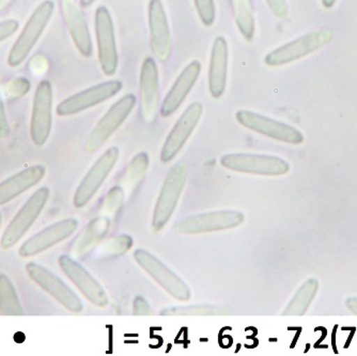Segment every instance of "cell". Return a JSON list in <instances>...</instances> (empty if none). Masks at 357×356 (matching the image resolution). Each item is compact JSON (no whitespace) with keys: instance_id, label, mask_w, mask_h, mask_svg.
Segmentation results:
<instances>
[{"instance_id":"6da1fadb","label":"cell","mask_w":357,"mask_h":356,"mask_svg":"<svg viewBox=\"0 0 357 356\" xmlns=\"http://www.w3.org/2000/svg\"><path fill=\"white\" fill-rule=\"evenodd\" d=\"M55 11L53 0H44L35 11L32 12L27 23L24 26L21 35L16 39L8 56V64L11 68H17L27 59L36 44L43 35L46 26L51 21Z\"/></svg>"},{"instance_id":"7a4b0ae2","label":"cell","mask_w":357,"mask_h":356,"mask_svg":"<svg viewBox=\"0 0 357 356\" xmlns=\"http://www.w3.org/2000/svg\"><path fill=\"white\" fill-rule=\"evenodd\" d=\"M188 180V168L185 165L178 163L168 172L164 180L160 195L154 208L152 226L154 230L160 231L169 222L181 197Z\"/></svg>"},{"instance_id":"3957f363","label":"cell","mask_w":357,"mask_h":356,"mask_svg":"<svg viewBox=\"0 0 357 356\" xmlns=\"http://www.w3.org/2000/svg\"><path fill=\"white\" fill-rule=\"evenodd\" d=\"M136 102L137 98L133 94H126L117 101L94 126L86 140L84 150L87 154H92L99 150L126 121L133 108L135 107Z\"/></svg>"},{"instance_id":"277c9868","label":"cell","mask_w":357,"mask_h":356,"mask_svg":"<svg viewBox=\"0 0 357 356\" xmlns=\"http://www.w3.org/2000/svg\"><path fill=\"white\" fill-rule=\"evenodd\" d=\"M333 34L330 30H320L302 36L276 48L264 58L268 66H280L302 59L331 43Z\"/></svg>"},{"instance_id":"5b68a950","label":"cell","mask_w":357,"mask_h":356,"mask_svg":"<svg viewBox=\"0 0 357 356\" xmlns=\"http://www.w3.org/2000/svg\"><path fill=\"white\" fill-rule=\"evenodd\" d=\"M220 165L232 172L258 176H282L290 170V165L282 158L264 154H229L220 158Z\"/></svg>"},{"instance_id":"8992f818","label":"cell","mask_w":357,"mask_h":356,"mask_svg":"<svg viewBox=\"0 0 357 356\" xmlns=\"http://www.w3.org/2000/svg\"><path fill=\"white\" fill-rule=\"evenodd\" d=\"M244 215L238 211L222 210L202 213L178 219L174 230L180 235H199L236 228L244 222Z\"/></svg>"},{"instance_id":"52a82bcc","label":"cell","mask_w":357,"mask_h":356,"mask_svg":"<svg viewBox=\"0 0 357 356\" xmlns=\"http://www.w3.org/2000/svg\"><path fill=\"white\" fill-rule=\"evenodd\" d=\"M96 37L100 66L106 76L115 75L119 66L115 28L109 10L100 6L96 11Z\"/></svg>"},{"instance_id":"ba28073f","label":"cell","mask_w":357,"mask_h":356,"mask_svg":"<svg viewBox=\"0 0 357 356\" xmlns=\"http://www.w3.org/2000/svg\"><path fill=\"white\" fill-rule=\"evenodd\" d=\"M53 124V86L50 80H41L38 84L32 104L30 120V136L36 146L46 144Z\"/></svg>"},{"instance_id":"9c48e42d","label":"cell","mask_w":357,"mask_h":356,"mask_svg":"<svg viewBox=\"0 0 357 356\" xmlns=\"http://www.w3.org/2000/svg\"><path fill=\"white\" fill-rule=\"evenodd\" d=\"M50 194H51L50 190L44 186V188L36 191L29 197L25 205L22 207L21 210L12 219L11 223L6 228L5 232L1 237L0 245L3 249H9L13 247L29 230L30 227L33 225L36 219L39 217V215L43 211Z\"/></svg>"},{"instance_id":"30bf717a","label":"cell","mask_w":357,"mask_h":356,"mask_svg":"<svg viewBox=\"0 0 357 356\" xmlns=\"http://www.w3.org/2000/svg\"><path fill=\"white\" fill-rule=\"evenodd\" d=\"M122 86L123 84L118 80L96 84L60 102L56 107V112L58 116L67 117L85 112L119 94Z\"/></svg>"},{"instance_id":"8fae6325","label":"cell","mask_w":357,"mask_h":356,"mask_svg":"<svg viewBox=\"0 0 357 356\" xmlns=\"http://www.w3.org/2000/svg\"><path fill=\"white\" fill-rule=\"evenodd\" d=\"M134 258L140 267L174 299L182 302L190 299V290L188 285L149 251L142 249H137L134 253Z\"/></svg>"},{"instance_id":"7c38bea8","label":"cell","mask_w":357,"mask_h":356,"mask_svg":"<svg viewBox=\"0 0 357 356\" xmlns=\"http://www.w3.org/2000/svg\"><path fill=\"white\" fill-rule=\"evenodd\" d=\"M119 149L112 147L98 158L89 172L84 177L74 194L73 205L76 208H83L93 198L100 190L119 158Z\"/></svg>"},{"instance_id":"4fadbf2b","label":"cell","mask_w":357,"mask_h":356,"mask_svg":"<svg viewBox=\"0 0 357 356\" xmlns=\"http://www.w3.org/2000/svg\"><path fill=\"white\" fill-rule=\"evenodd\" d=\"M236 119L244 128L273 140L291 144H300L304 140L302 133L294 126L250 110H238Z\"/></svg>"},{"instance_id":"5bb4252c","label":"cell","mask_w":357,"mask_h":356,"mask_svg":"<svg viewBox=\"0 0 357 356\" xmlns=\"http://www.w3.org/2000/svg\"><path fill=\"white\" fill-rule=\"evenodd\" d=\"M26 272L28 276L35 281L45 292L53 297L58 303L61 304L64 309L72 313H80L83 311L84 305L77 295L70 289L57 275L54 274L50 269L35 262L26 265Z\"/></svg>"},{"instance_id":"9a60e30c","label":"cell","mask_w":357,"mask_h":356,"mask_svg":"<svg viewBox=\"0 0 357 356\" xmlns=\"http://www.w3.org/2000/svg\"><path fill=\"white\" fill-rule=\"evenodd\" d=\"M202 114L204 105L202 102H194L184 110L166 138L165 144L160 151V162L167 164L178 156L195 128H197Z\"/></svg>"},{"instance_id":"2e32d148","label":"cell","mask_w":357,"mask_h":356,"mask_svg":"<svg viewBox=\"0 0 357 356\" xmlns=\"http://www.w3.org/2000/svg\"><path fill=\"white\" fill-rule=\"evenodd\" d=\"M78 227V222L74 218L63 219L48 226L47 228L29 237L20 249V256L23 258L36 256L42 251L55 246L68 237H71Z\"/></svg>"},{"instance_id":"e0dca14e","label":"cell","mask_w":357,"mask_h":356,"mask_svg":"<svg viewBox=\"0 0 357 356\" xmlns=\"http://www.w3.org/2000/svg\"><path fill=\"white\" fill-rule=\"evenodd\" d=\"M58 263L62 272L87 297L88 301L91 302L96 306L105 307L107 305L108 297L103 288L83 265H80L67 255H62Z\"/></svg>"},{"instance_id":"ac0fdd59","label":"cell","mask_w":357,"mask_h":356,"mask_svg":"<svg viewBox=\"0 0 357 356\" xmlns=\"http://www.w3.org/2000/svg\"><path fill=\"white\" fill-rule=\"evenodd\" d=\"M148 14L152 52L160 62H166L172 55V35L163 3L150 0Z\"/></svg>"},{"instance_id":"d6986e66","label":"cell","mask_w":357,"mask_h":356,"mask_svg":"<svg viewBox=\"0 0 357 356\" xmlns=\"http://www.w3.org/2000/svg\"><path fill=\"white\" fill-rule=\"evenodd\" d=\"M140 114L144 121L152 122L160 103V75L153 58L142 62L140 70Z\"/></svg>"},{"instance_id":"ffe728a7","label":"cell","mask_w":357,"mask_h":356,"mask_svg":"<svg viewBox=\"0 0 357 356\" xmlns=\"http://www.w3.org/2000/svg\"><path fill=\"white\" fill-rule=\"evenodd\" d=\"M62 17L70 36L80 55L88 58L92 55V40L83 9L76 0H60Z\"/></svg>"},{"instance_id":"44dd1931","label":"cell","mask_w":357,"mask_h":356,"mask_svg":"<svg viewBox=\"0 0 357 356\" xmlns=\"http://www.w3.org/2000/svg\"><path fill=\"white\" fill-rule=\"evenodd\" d=\"M200 72H202V64L198 60H194L186 66L164 98L160 107V116L167 118L181 107L184 101L190 94V90L197 82Z\"/></svg>"},{"instance_id":"7402d4cb","label":"cell","mask_w":357,"mask_h":356,"mask_svg":"<svg viewBox=\"0 0 357 356\" xmlns=\"http://www.w3.org/2000/svg\"><path fill=\"white\" fill-rule=\"evenodd\" d=\"M229 64V48L224 37H218L211 50L210 66H208V90L212 98H218L224 96L228 77Z\"/></svg>"},{"instance_id":"603a6c76","label":"cell","mask_w":357,"mask_h":356,"mask_svg":"<svg viewBox=\"0 0 357 356\" xmlns=\"http://www.w3.org/2000/svg\"><path fill=\"white\" fill-rule=\"evenodd\" d=\"M43 165L27 167L21 172L0 183V206L13 200L16 197L33 188L45 176Z\"/></svg>"},{"instance_id":"cb8c5ba5","label":"cell","mask_w":357,"mask_h":356,"mask_svg":"<svg viewBox=\"0 0 357 356\" xmlns=\"http://www.w3.org/2000/svg\"><path fill=\"white\" fill-rule=\"evenodd\" d=\"M234 21L241 35L248 41H252L255 36L256 23L250 0H231Z\"/></svg>"},{"instance_id":"d4e9b609","label":"cell","mask_w":357,"mask_h":356,"mask_svg":"<svg viewBox=\"0 0 357 356\" xmlns=\"http://www.w3.org/2000/svg\"><path fill=\"white\" fill-rule=\"evenodd\" d=\"M0 313L3 316L23 315L15 288L6 274H0Z\"/></svg>"},{"instance_id":"484cf974","label":"cell","mask_w":357,"mask_h":356,"mask_svg":"<svg viewBox=\"0 0 357 356\" xmlns=\"http://www.w3.org/2000/svg\"><path fill=\"white\" fill-rule=\"evenodd\" d=\"M230 311L225 307L208 305V304H198L190 306L169 307L160 311L162 316H226Z\"/></svg>"},{"instance_id":"4316f807","label":"cell","mask_w":357,"mask_h":356,"mask_svg":"<svg viewBox=\"0 0 357 356\" xmlns=\"http://www.w3.org/2000/svg\"><path fill=\"white\" fill-rule=\"evenodd\" d=\"M109 226V219L107 217H99V218L92 221L89 226L87 227V229L84 230L82 237H80L79 244H78L77 249L82 251L89 249V247H91L92 245L96 244V242H99L101 239H103Z\"/></svg>"},{"instance_id":"83f0119b","label":"cell","mask_w":357,"mask_h":356,"mask_svg":"<svg viewBox=\"0 0 357 356\" xmlns=\"http://www.w3.org/2000/svg\"><path fill=\"white\" fill-rule=\"evenodd\" d=\"M149 167V156L146 152H140L131 161L122 182L126 188H132L137 185L144 178Z\"/></svg>"},{"instance_id":"f1b7e54d","label":"cell","mask_w":357,"mask_h":356,"mask_svg":"<svg viewBox=\"0 0 357 356\" xmlns=\"http://www.w3.org/2000/svg\"><path fill=\"white\" fill-rule=\"evenodd\" d=\"M200 21L204 26L210 27L215 22V3L214 0H194Z\"/></svg>"},{"instance_id":"f546056e","label":"cell","mask_w":357,"mask_h":356,"mask_svg":"<svg viewBox=\"0 0 357 356\" xmlns=\"http://www.w3.org/2000/svg\"><path fill=\"white\" fill-rule=\"evenodd\" d=\"M123 197L124 193L121 188H119V186L112 188V191H109L108 194L106 195L105 208L110 212L118 210V208L121 206L122 201H123Z\"/></svg>"},{"instance_id":"4dcf8cb0","label":"cell","mask_w":357,"mask_h":356,"mask_svg":"<svg viewBox=\"0 0 357 356\" xmlns=\"http://www.w3.org/2000/svg\"><path fill=\"white\" fill-rule=\"evenodd\" d=\"M132 244H133V241H132L131 237L120 235V237L112 239L110 242V253L115 251L116 255H121L131 249Z\"/></svg>"},{"instance_id":"1f68e13d","label":"cell","mask_w":357,"mask_h":356,"mask_svg":"<svg viewBox=\"0 0 357 356\" xmlns=\"http://www.w3.org/2000/svg\"><path fill=\"white\" fill-rule=\"evenodd\" d=\"M20 28L19 21L14 19L0 22V43L11 38Z\"/></svg>"},{"instance_id":"d6a6232c","label":"cell","mask_w":357,"mask_h":356,"mask_svg":"<svg viewBox=\"0 0 357 356\" xmlns=\"http://www.w3.org/2000/svg\"><path fill=\"white\" fill-rule=\"evenodd\" d=\"M268 8L278 19H286L289 13V6L287 0H266Z\"/></svg>"},{"instance_id":"836d02e7","label":"cell","mask_w":357,"mask_h":356,"mask_svg":"<svg viewBox=\"0 0 357 356\" xmlns=\"http://www.w3.org/2000/svg\"><path fill=\"white\" fill-rule=\"evenodd\" d=\"M10 132L9 122H8L7 112L3 104L1 94H0V140L5 138Z\"/></svg>"},{"instance_id":"e575fe53","label":"cell","mask_w":357,"mask_h":356,"mask_svg":"<svg viewBox=\"0 0 357 356\" xmlns=\"http://www.w3.org/2000/svg\"><path fill=\"white\" fill-rule=\"evenodd\" d=\"M133 313L136 316L151 315V307H150L146 299L142 297H137L134 299Z\"/></svg>"},{"instance_id":"d590c367","label":"cell","mask_w":357,"mask_h":356,"mask_svg":"<svg viewBox=\"0 0 357 356\" xmlns=\"http://www.w3.org/2000/svg\"><path fill=\"white\" fill-rule=\"evenodd\" d=\"M337 0H322V6L326 9H332L336 3Z\"/></svg>"},{"instance_id":"8d00e7d4","label":"cell","mask_w":357,"mask_h":356,"mask_svg":"<svg viewBox=\"0 0 357 356\" xmlns=\"http://www.w3.org/2000/svg\"><path fill=\"white\" fill-rule=\"evenodd\" d=\"M96 0H80V6L83 8H88L93 5Z\"/></svg>"},{"instance_id":"74e56055","label":"cell","mask_w":357,"mask_h":356,"mask_svg":"<svg viewBox=\"0 0 357 356\" xmlns=\"http://www.w3.org/2000/svg\"><path fill=\"white\" fill-rule=\"evenodd\" d=\"M11 0H0V12L3 11Z\"/></svg>"},{"instance_id":"f35d334b","label":"cell","mask_w":357,"mask_h":356,"mask_svg":"<svg viewBox=\"0 0 357 356\" xmlns=\"http://www.w3.org/2000/svg\"><path fill=\"white\" fill-rule=\"evenodd\" d=\"M0 226H1V214H0Z\"/></svg>"}]
</instances>
